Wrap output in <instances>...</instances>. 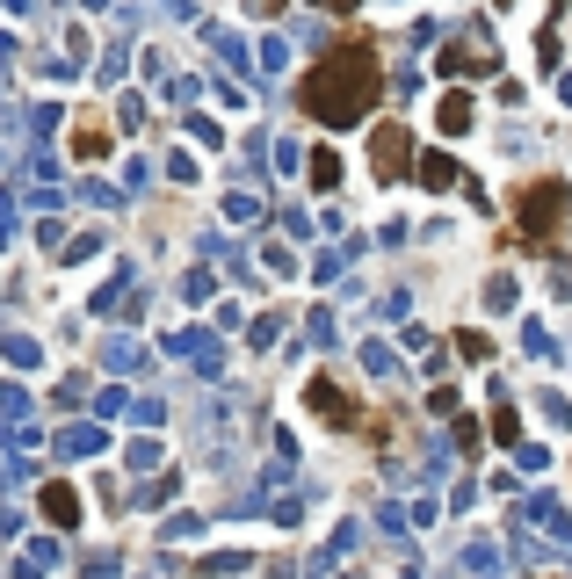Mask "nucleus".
I'll list each match as a JSON object with an SVG mask.
<instances>
[{
  "mask_svg": "<svg viewBox=\"0 0 572 579\" xmlns=\"http://www.w3.org/2000/svg\"><path fill=\"white\" fill-rule=\"evenodd\" d=\"M406 160V131H377V174H399Z\"/></svg>",
  "mask_w": 572,
  "mask_h": 579,
  "instance_id": "obj_3",
  "label": "nucleus"
},
{
  "mask_svg": "<svg viewBox=\"0 0 572 579\" xmlns=\"http://www.w3.org/2000/svg\"><path fill=\"white\" fill-rule=\"evenodd\" d=\"M464 124H471V102L449 95V102H442V131H464Z\"/></svg>",
  "mask_w": 572,
  "mask_h": 579,
  "instance_id": "obj_5",
  "label": "nucleus"
},
{
  "mask_svg": "<svg viewBox=\"0 0 572 579\" xmlns=\"http://www.w3.org/2000/svg\"><path fill=\"white\" fill-rule=\"evenodd\" d=\"M44 514H58V522H73V514H80V500L66 493V485H51V493H44Z\"/></svg>",
  "mask_w": 572,
  "mask_h": 579,
  "instance_id": "obj_4",
  "label": "nucleus"
},
{
  "mask_svg": "<svg viewBox=\"0 0 572 579\" xmlns=\"http://www.w3.org/2000/svg\"><path fill=\"white\" fill-rule=\"evenodd\" d=\"M565 210H572V189H565V181H536V189L522 196V232H529V239H551Z\"/></svg>",
  "mask_w": 572,
  "mask_h": 579,
  "instance_id": "obj_2",
  "label": "nucleus"
},
{
  "mask_svg": "<svg viewBox=\"0 0 572 579\" xmlns=\"http://www.w3.org/2000/svg\"><path fill=\"white\" fill-rule=\"evenodd\" d=\"M384 95V73L370 51H334L319 58V66L305 73V87H297V109L319 116V124H355V116H370Z\"/></svg>",
  "mask_w": 572,
  "mask_h": 579,
  "instance_id": "obj_1",
  "label": "nucleus"
}]
</instances>
